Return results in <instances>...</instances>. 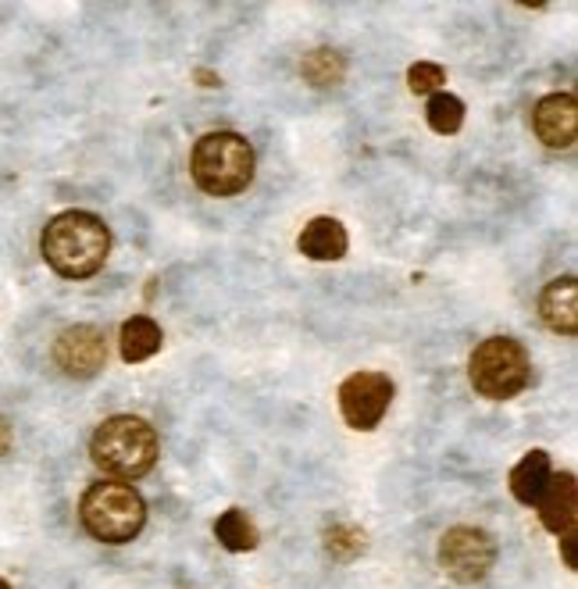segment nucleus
<instances>
[{
    "mask_svg": "<svg viewBox=\"0 0 578 589\" xmlns=\"http://www.w3.org/2000/svg\"><path fill=\"white\" fill-rule=\"evenodd\" d=\"M43 261L65 279H89L97 276L111 254V233L89 211H61L47 222L40 236Z\"/></svg>",
    "mask_w": 578,
    "mask_h": 589,
    "instance_id": "1",
    "label": "nucleus"
},
{
    "mask_svg": "<svg viewBox=\"0 0 578 589\" xmlns=\"http://www.w3.org/2000/svg\"><path fill=\"white\" fill-rule=\"evenodd\" d=\"M89 458L115 479H140L158 461V432L136 415H115L94 432Z\"/></svg>",
    "mask_w": 578,
    "mask_h": 589,
    "instance_id": "2",
    "label": "nucleus"
},
{
    "mask_svg": "<svg viewBox=\"0 0 578 589\" xmlns=\"http://www.w3.org/2000/svg\"><path fill=\"white\" fill-rule=\"evenodd\" d=\"M254 147L239 132H207L196 140L190 172L211 196H236L254 183Z\"/></svg>",
    "mask_w": 578,
    "mask_h": 589,
    "instance_id": "3",
    "label": "nucleus"
},
{
    "mask_svg": "<svg viewBox=\"0 0 578 589\" xmlns=\"http://www.w3.org/2000/svg\"><path fill=\"white\" fill-rule=\"evenodd\" d=\"M79 518L94 539L121 547V543H129L143 533L147 504H143V496L136 493V486H129V482H118V479L94 482V486L83 493Z\"/></svg>",
    "mask_w": 578,
    "mask_h": 589,
    "instance_id": "4",
    "label": "nucleus"
},
{
    "mask_svg": "<svg viewBox=\"0 0 578 589\" xmlns=\"http://www.w3.org/2000/svg\"><path fill=\"white\" fill-rule=\"evenodd\" d=\"M468 379H471V386H475L479 397H490V400L518 397L532 379V365H528L525 346L511 336L482 340L468 361Z\"/></svg>",
    "mask_w": 578,
    "mask_h": 589,
    "instance_id": "5",
    "label": "nucleus"
},
{
    "mask_svg": "<svg viewBox=\"0 0 578 589\" xmlns=\"http://www.w3.org/2000/svg\"><path fill=\"white\" fill-rule=\"evenodd\" d=\"M496 561V543L485 528L475 525H453L450 533L439 539V565L461 586H475L490 576Z\"/></svg>",
    "mask_w": 578,
    "mask_h": 589,
    "instance_id": "6",
    "label": "nucleus"
},
{
    "mask_svg": "<svg viewBox=\"0 0 578 589\" xmlns=\"http://www.w3.org/2000/svg\"><path fill=\"white\" fill-rule=\"evenodd\" d=\"M393 400V383L383 372H354L340 386V411L350 429L372 432L383 415L389 411Z\"/></svg>",
    "mask_w": 578,
    "mask_h": 589,
    "instance_id": "7",
    "label": "nucleus"
},
{
    "mask_svg": "<svg viewBox=\"0 0 578 589\" xmlns=\"http://www.w3.org/2000/svg\"><path fill=\"white\" fill-rule=\"evenodd\" d=\"M54 361L57 368L72 379H94L108 365V343L97 325H68L54 340Z\"/></svg>",
    "mask_w": 578,
    "mask_h": 589,
    "instance_id": "8",
    "label": "nucleus"
},
{
    "mask_svg": "<svg viewBox=\"0 0 578 589\" xmlns=\"http://www.w3.org/2000/svg\"><path fill=\"white\" fill-rule=\"evenodd\" d=\"M532 129L536 136L554 150H565L575 143L578 136V104L571 94H550L536 104L532 111Z\"/></svg>",
    "mask_w": 578,
    "mask_h": 589,
    "instance_id": "9",
    "label": "nucleus"
},
{
    "mask_svg": "<svg viewBox=\"0 0 578 589\" xmlns=\"http://www.w3.org/2000/svg\"><path fill=\"white\" fill-rule=\"evenodd\" d=\"M536 507H539L543 525L550 528L554 536L575 533V522H578V486H575V475L571 472L550 475V482H546V490H543Z\"/></svg>",
    "mask_w": 578,
    "mask_h": 589,
    "instance_id": "10",
    "label": "nucleus"
},
{
    "mask_svg": "<svg viewBox=\"0 0 578 589\" xmlns=\"http://www.w3.org/2000/svg\"><path fill=\"white\" fill-rule=\"evenodd\" d=\"M539 314L557 336H575L578 332V282L571 276L554 279L539 297Z\"/></svg>",
    "mask_w": 578,
    "mask_h": 589,
    "instance_id": "11",
    "label": "nucleus"
},
{
    "mask_svg": "<svg viewBox=\"0 0 578 589\" xmlns=\"http://www.w3.org/2000/svg\"><path fill=\"white\" fill-rule=\"evenodd\" d=\"M297 247H300L303 258H311V261H340L343 254H346V229H343V222L329 218V215L311 218L308 225H303Z\"/></svg>",
    "mask_w": 578,
    "mask_h": 589,
    "instance_id": "12",
    "label": "nucleus"
},
{
    "mask_svg": "<svg viewBox=\"0 0 578 589\" xmlns=\"http://www.w3.org/2000/svg\"><path fill=\"white\" fill-rule=\"evenodd\" d=\"M161 325L154 319H147V314H132L129 322H121L118 332V351L121 361H129V365H140V361H150L161 351Z\"/></svg>",
    "mask_w": 578,
    "mask_h": 589,
    "instance_id": "13",
    "label": "nucleus"
},
{
    "mask_svg": "<svg viewBox=\"0 0 578 589\" xmlns=\"http://www.w3.org/2000/svg\"><path fill=\"white\" fill-rule=\"evenodd\" d=\"M546 482H550V454H546V450H532V454H525L511 472L514 501L525 504V507H536L543 490H546Z\"/></svg>",
    "mask_w": 578,
    "mask_h": 589,
    "instance_id": "14",
    "label": "nucleus"
},
{
    "mask_svg": "<svg viewBox=\"0 0 578 589\" xmlns=\"http://www.w3.org/2000/svg\"><path fill=\"white\" fill-rule=\"evenodd\" d=\"M215 536H218L222 547L233 550V554H247V550L257 547V528H254V522L243 515L239 507H229V511H225V515L215 522Z\"/></svg>",
    "mask_w": 578,
    "mask_h": 589,
    "instance_id": "15",
    "label": "nucleus"
},
{
    "mask_svg": "<svg viewBox=\"0 0 578 589\" xmlns=\"http://www.w3.org/2000/svg\"><path fill=\"white\" fill-rule=\"evenodd\" d=\"M300 72H303V79H308L311 86L325 89V86H340V83H343L346 62H343V54H340V51L318 47V51H311L308 57H303Z\"/></svg>",
    "mask_w": 578,
    "mask_h": 589,
    "instance_id": "16",
    "label": "nucleus"
},
{
    "mask_svg": "<svg viewBox=\"0 0 578 589\" xmlns=\"http://www.w3.org/2000/svg\"><path fill=\"white\" fill-rule=\"evenodd\" d=\"M429 126H432V132H439V136H453L461 126H464V100L461 97H453V94H447V89H439V94H432V100H429Z\"/></svg>",
    "mask_w": 578,
    "mask_h": 589,
    "instance_id": "17",
    "label": "nucleus"
},
{
    "mask_svg": "<svg viewBox=\"0 0 578 589\" xmlns=\"http://www.w3.org/2000/svg\"><path fill=\"white\" fill-rule=\"evenodd\" d=\"M364 533L357 525H332L325 533V550L336 557V561H354L357 554H364Z\"/></svg>",
    "mask_w": 578,
    "mask_h": 589,
    "instance_id": "18",
    "label": "nucleus"
},
{
    "mask_svg": "<svg viewBox=\"0 0 578 589\" xmlns=\"http://www.w3.org/2000/svg\"><path fill=\"white\" fill-rule=\"evenodd\" d=\"M447 83V72L432 62H418L407 68V86L410 94H439V86Z\"/></svg>",
    "mask_w": 578,
    "mask_h": 589,
    "instance_id": "19",
    "label": "nucleus"
},
{
    "mask_svg": "<svg viewBox=\"0 0 578 589\" xmlns=\"http://www.w3.org/2000/svg\"><path fill=\"white\" fill-rule=\"evenodd\" d=\"M575 543H578V536H575V533H568V536H560V550H565V565H568V568H578V557H575Z\"/></svg>",
    "mask_w": 578,
    "mask_h": 589,
    "instance_id": "20",
    "label": "nucleus"
},
{
    "mask_svg": "<svg viewBox=\"0 0 578 589\" xmlns=\"http://www.w3.org/2000/svg\"><path fill=\"white\" fill-rule=\"evenodd\" d=\"M8 450H11V426H8L4 418H0V458H4Z\"/></svg>",
    "mask_w": 578,
    "mask_h": 589,
    "instance_id": "21",
    "label": "nucleus"
},
{
    "mask_svg": "<svg viewBox=\"0 0 578 589\" xmlns=\"http://www.w3.org/2000/svg\"><path fill=\"white\" fill-rule=\"evenodd\" d=\"M201 79H204V86H218L222 83L218 75H211V72H201Z\"/></svg>",
    "mask_w": 578,
    "mask_h": 589,
    "instance_id": "22",
    "label": "nucleus"
},
{
    "mask_svg": "<svg viewBox=\"0 0 578 589\" xmlns=\"http://www.w3.org/2000/svg\"><path fill=\"white\" fill-rule=\"evenodd\" d=\"M0 589H11V582H4V579H0Z\"/></svg>",
    "mask_w": 578,
    "mask_h": 589,
    "instance_id": "23",
    "label": "nucleus"
}]
</instances>
